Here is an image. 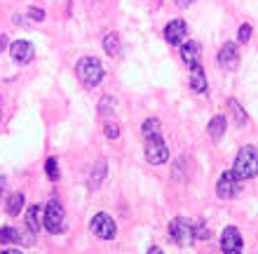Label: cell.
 Wrapping results in <instances>:
<instances>
[{
    "label": "cell",
    "mask_w": 258,
    "mask_h": 254,
    "mask_svg": "<svg viewBox=\"0 0 258 254\" xmlns=\"http://www.w3.org/2000/svg\"><path fill=\"white\" fill-rule=\"evenodd\" d=\"M45 172H47V177L52 179V181L59 179V163H56V158H47V163H45Z\"/></svg>",
    "instance_id": "ffe728a7"
},
{
    "label": "cell",
    "mask_w": 258,
    "mask_h": 254,
    "mask_svg": "<svg viewBox=\"0 0 258 254\" xmlns=\"http://www.w3.org/2000/svg\"><path fill=\"white\" fill-rule=\"evenodd\" d=\"M148 254H164L160 247H148Z\"/></svg>",
    "instance_id": "4316f807"
},
{
    "label": "cell",
    "mask_w": 258,
    "mask_h": 254,
    "mask_svg": "<svg viewBox=\"0 0 258 254\" xmlns=\"http://www.w3.org/2000/svg\"><path fill=\"white\" fill-rule=\"evenodd\" d=\"M242 191V179L235 172H223L216 181V195L221 200H230Z\"/></svg>",
    "instance_id": "8992f818"
},
{
    "label": "cell",
    "mask_w": 258,
    "mask_h": 254,
    "mask_svg": "<svg viewBox=\"0 0 258 254\" xmlns=\"http://www.w3.org/2000/svg\"><path fill=\"white\" fill-rule=\"evenodd\" d=\"M103 49H106V55H110V57L120 55V35L117 33L106 35V38H103Z\"/></svg>",
    "instance_id": "2e32d148"
},
{
    "label": "cell",
    "mask_w": 258,
    "mask_h": 254,
    "mask_svg": "<svg viewBox=\"0 0 258 254\" xmlns=\"http://www.w3.org/2000/svg\"><path fill=\"white\" fill-rule=\"evenodd\" d=\"M169 235L178 247H188L195 242V228L190 221H185V217H174L169 224Z\"/></svg>",
    "instance_id": "277c9868"
},
{
    "label": "cell",
    "mask_w": 258,
    "mask_h": 254,
    "mask_svg": "<svg viewBox=\"0 0 258 254\" xmlns=\"http://www.w3.org/2000/svg\"><path fill=\"white\" fill-rule=\"evenodd\" d=\"M0 254H24L21 249H5V252H0Z\"/></svg>",
    "instance_id": "83f0119b"
},
{
    "label": "cell",
    "mask_w": 258,
    "mask_h": 254,
    "mask_svg": "<svg viewBox=\"0 0 258 254\" xmlns=\"http://www.w3.org/2000/svg\"><path fill=\"white\" fill-rule=\"evenodd\" d=\"M190 87L195 92H207V76H204V69L200 64L190 66Z\"/></svg>",
    "instance_id": "5bb4252c"
},
{
    "label": "cell",
    "mask_w": 258,
    "mask_h": 254,
    "mask_svg": "<svg viewBox=\"0 0 258 254\" xmlns=\"http://www.w3.org/2000/svg\"><path fill=\"white\" fill-rule=\"evenodd\" d=\"M40 221H42V207L35 202V205H31L26 210V221H24V224L38 235V231H40Z\"/></svg>",
    "instance_id": "4fadbf2b"
},
{
    "label": "cell",
    "mask_w": 258,
    "mask_h": 254,
    "mask_svg": "<svg viewBox=\"0 0 258 254\" xmlns=\"http://www.w3.org/2000/svg\"><path fill=\"white\" fill-rule=\"evenodd\" d=\"M228 106H230V111H232V116H235V120H237V125H246V123H249V116H246L244 109H242L235 99H230V101H228Z\"/></svg>",
    "instance_id": "ac0fdd59"
},
{
    "label": "cell",
    "mask_w": 258,
    "mask_h": 254,
    "mask_svg": "<svg viewBox=\"0 0 258 254\" xmlns=\"http://www.w3.org/2000/svg\"><path fill=\"white\" fill-rule=\"evenodd\" d=\"M92 231H94V235L96 238H101V240H113V238L117 235L115 221L110 219L106 212L94 214V219H92Z\"/></svg>",
    "instance_id": "52a82bcc"
},
{
    "label": "cell",
    "mask_w": 258,
    "mask_h": 254,
    "mask_svg": "<svg viewBox=\"0 0 258 254\" xmlns=\"http://www.w3.org/2000/svg\"><path fill=\"white\" fill-rule=\"evenodd\" d=\"M185 33H188V24H185L183 19H174L164 26V40L169 42V45H174V47H176V45H183Z\"/></svg>",
    "instance_id": "9c48e42d"
},
{
    "label": "cell",
    "mask_w": 258,
    "mask_h": 254,
    "mask_svg": "<svg viewBox=\"0 0 258 254\" xmlns=\"http://www.w3.org/2000/svg\"><path fill=\"white\" fill-rule=\"evenodd\" d=\"M195 228V240H209V226H204V224H197Z\"/></svg>",
    "instance_id": "cb8c5ba5"
},
{
    "label": "cell",
    "mask_w": 258,
    "mask_h": 254,
    "mask_svg": "<svg viewBox=\"0 0 258 254\" xmlns=\"http://www.w3.org/2000/svg\"><path fill=\"white\" fill-rule=\"evenodd\" d=\"M200 52H202V47H200V42H195V40L183 42V47H181V57H183V62L188 64V66L200 64Z\"/></svg>",
    "instance_id": "7c38bea8"
},
{
    "label": "cell",
    "mask_w": 258,
    "mask_h": 254,
    "mask_svg": "<svg viewBox=\"0 0 258 254\" xmlns=\"http://www.w3.org/2000/svg\"><path fill=\"white\" fill-rule=\"evenodd\" d=\"M225 127H228V120H225L223 116H214L207 130H209V137L211 139H221L225 134Z\"/></svg>",
    "instance_id": "9a60e30c"
},
{
    "label": "cell",
    "mask_w": 258,
    "mask_h": 254,
    "mask_svg": "<svg viewBox=\"0 0 258 254\" xmlns=\"http://www.w3.org/2000/svg\"><path fill=\"white\" fill-rule=\"evenodd\" d=\"M5 35H0V52H3V49H5Z\"/></svg>",
    "instance_id": "f1b7e54d"
},
{
    "label": "cell",
    "mask_w": 258,
    "mask_h": 254,
    "mask_svg": "<svg viewBox=\"0 0 258 254\" xmlns=\"http://www.w3.org/2000/svg\"><path fill=\"white\" fill-rule=\"evenodd\" d=\"M103 134H106L108 139H117V137H120V127H117V123H106Z\"/></svg>",
    "instance_id": "603a6c76"
},
{
    "label": "cell",
    "mask_w": 258,
    "mask_h": 254,
    "mask_svg": "<svg viewBox=\"0 0 258 254\" xmlns=\"http://www.w3.org/2000/svg\"><path fill=\"white\" fill-rule=\"evenodd\" d=\"M7 242H14V228L3 226L0 228V245H7Z\"/></svg>",
    "instance_id": "7402d4cb"
},
{
    "label": "cell",
    "mask_w": 258,
    "mask_h": 254,
    "mask_svg": "<svg viewBox=\"0 0 258 254\" xmlns=\"http://www.w3.org/2000/svg\"><path fill=\"white\" fill-rule=\"evenodd\" d=\"M21 207H24V193H12V195L7 198V214L17 217V214L21 212Z\"/></svg>",
    "instance_id": "e0dca14e"
},
{
    "label": "cell",
    "mask_w": 258,
    "mask_h": 254,
    "mask_svg": "<svg viewBox=\"0 0 258 254\" xmlns=\"http://www.w3.org/2000/svg\"><path fill=\"white\" fill-rule=\"evenodd\" d=\"M28 17H31L33 21H42L45 19V12H42L40 7H31V10H28Z\"/></svg>",
    "instance_id": "d4e9b609"
},
{
    "label": "cell",
    "mask_w": 258,
    "mask_h": 254,
    "mask_svg": "<svg viewBox=\"0 0 258 254\" xmlns=\"http://www.w3.org/2000/svg\"><path fill=\"white\" fill-rule=\"evenodd\" d=\"M251 24H242V26H239V31H237V40L242 42V45H246V42L251 40Z\"/></svg>",
    "instance_id": "44dd1931"
},
{
    "label": "cell",
    "mask_w": 258,
    "mask_h": 254,
    "mask_svg": "<svg viewBox=\"0 0 258 254\" xmlns=\"http://www.w3.org/2000/svg\"><path fill=\"white\" fill-rule=\"evenodd\" d=\"M218 64H221L223 69H228V71L237 69V64H239V47L235 45V42H225L223 47L218 49Z\"/></svg>",
    "instance_id": "30bf717a"
},
{
    "label": "cell",
    "mask_w": 258,
    "mask_h": 254,
    "mask_svg": "<svg viewBox=\"0 0 258 254\" xmlns=\"http://www.w3.org/2000/svg\"><path fill=\"white\" fill-rule=\"evenodd\" d=\"M42 224L52 235L61 233L63 226H66V212H63V205L59 200H49L45 205V214H42Z\"/></svg>",
    "instance_id": "3957f363"
},
{
    "label": "cell",
    "mask_w": 258,
    "mask_h": 254,
    "mask_svg": "<svg viewBox=\"0 0 258 254\" xmlns=\"http://www.w3.org/2000/svg\"><path fill=\"white\" fill-rule=\"evenodd\" d=\"M221 249H223V254H242L244 240H242L239 228L235 226L223 228V233H221Z\"/></svg>",
    "instance_id": "ba28073f"
},
{
    "label": "cell",
    "mask_w": 258,
    "mask_h": 254,
    "mask_svg": "<svg viewBox=\"0 0 258 254\" xmlns=\"http://www.w3.org/2000/svg\"><path fill=\"white\" fill-rule=\"evenodd\" d=\"M232 172L239 179H253L258 174V148L256 146H244L235 158Z\"/></svg>",
    "instance_id": "7a4b0ae2"
},
{
    "label": "cell",
    "mask_w": 258,
    "mask_h": 254,
    "mask_svg": "<svg viewBox=\"0 0 258 254\" xmlns=\"http://www.w3.org/2000/svg\"><path fill=\"white\" fill-rule=\"evenodd\" d=\"M143 151H146L148 163H153V165H162V163L169 160V148H167V141L162 139V134H150V137H146Z\"/></svg>",
    "instance_id": "5b68a950"
},
{
    "label": "cell",
    "mask_w": 258,
    "mask_h": 254,
    "mask_svg": "<svg viewBox=\"0 0 258 254\" xmlns=\"http://www.w3.org/2000/svg\"><path fill=\"white\" fill-rule=\"evenodd\" d=\"M75 73H78V80L87 89L96 87V85L103 80V66L96 57H82V59H78Z\"/></svg>",
    "instance_id": "6da1fadb"
},
{
    "label": "cell",
    "mask_w": 258,
    "mask_h": 254,
    "mask_svg": "<svg viewBox=\"0 0 258 254\" xmlns=\"http://www.w3.org/2000/svg\"><path fill=\"white\" fill-rule=\"evenodd\" d=\"M160 120L157 118H148L146 123L141 125V132H143V137H150V134H160Z\"/></svg>",
    "instance_id": "d6986e66"
},
{
    "label": "cell",
    "mask_w": 258,
    "mask_h": 254,
    "mask_svg": "<svg viewBox=\"0 0 258 254\" xmlns=\"http://www.w3.org/2000/svg\"><path fill=\"white\" fill-rule=\"evenodd\" d=\"M174 3H176L178 7H188V5H190V3H192V0H174Z\"/></svg>",
    "instance_id": "484cf974"
},
{
    "label": "cell",
    "mask_w": 258,
    "mask_h": 254,
    "mask_svg": "<svg viewBox=\"0 0 258 254\" xmlns=\"http://www.w3.org/2000/svg\"><path fill=\"white\" fill-rule=\"evenodd\" d=\"M10 55H12V59L17 64H28L31 59H33L35 49H33V45H31L28 40H17V42L10 45Z\"/></svg>",
    "instance_id": "8fae6325"
}]
</instances>
